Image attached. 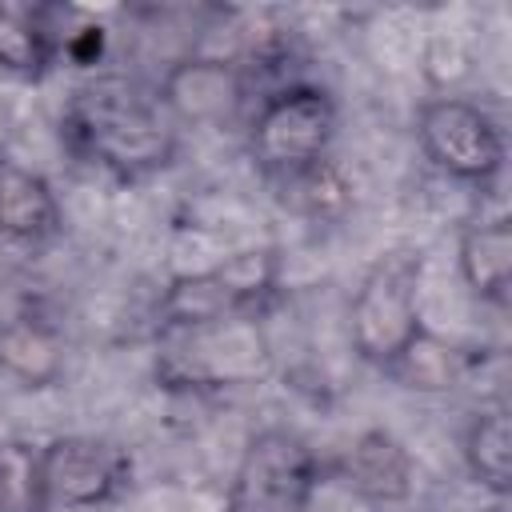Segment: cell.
Returning <instances> with one entry per match:
<instances>
[{"label":"cell","instance_id":"cell-1","mask_svg":"<svg viewBox=\"0 0 512 512\" xmlns=\"http://www.w3.org/2000/svg\"><path fill=\"white\" fill-rule=\"evenodd\" d=\"M72 156L136 180L164 168L176 156V124L160 92L128 76H92L72 92L60 116Z\"/></svg>","mask_w":512,"mask_h":512},{"label":"cell","instance_id":"cell-2","mask_svg":"<svg viewBox=\"0 0 512 512\" xmlns=\"http://www.w3.org/2000/svg\"><path fill=\"white\" fill-rule=\"evenodd\" d=\"M424 256L412 248L384 252L352 296V348L376 368H396L428 332L420 316Z\"/></svg>","mask_w":512,"mask_h":512},{"label":"cell","instance_id":"cell-3","mask_svg":"<svg viewBox=\"0 0 512 512\" xmlns=\"http://www.w3.org/2000/svg\"><path fill=\"white\" fill-rule=\"evenodd\" d=\"M272 348L260 316H228L160 332L156 376L168 388H232L268 372Z\"/></svg>","mask_w":512,"mask_h":512},{"label":"cell","instance_id":"cell-4","mask_svg":"<svg viewBox=\"0 0 512 512\" xmlns=\"http://www.w3.org/2000/svg\"><path fill=\"white\" fill-rule=\"evenodd\" d=\"M280 292V252L276 248H244L224 256L220 264L204 272L176 276L160 304V332L164 328H188L228 316H264V308Z\"/></svg>","mask_w":512,"mask_h":512},{"label":"cell","instance_id":"cell-5","mask_svg":"<svg viewBox=\"0 0 512 512\" xmlns=\"http://www.w3.org/2000/svg\"><path fill=\"white\" fill-rule=\"evenodd\" d=\"M336 132V104L324 88L316 84H288L272 96L252 116L248 128V148L260 172L276 180H296L324 164V152Z\"/></svg>","mask_w":512,"mask_h":512},{"label":"cell","instance_id":"cell-6","mask_svg":"<svg viewBox=\"0 0 512 512\" xmlns=\"http://www.w3.org/2000/svg\"><path fill=\"white\" fill-rule=\"evenodd\" d=\"M316 484L320 464L312 448L288 428H264L232 472L228 512H308Z\"/></svg>","mask_w":512,"mask_h":512},{"label":"cell","instance_id":"cell-7","mask_svg":"<svg viewBox=\"0 0 512 512\" xmlns=\"http://www.w3.org/2000/svg\"><path fill=\"white\" fill-rule=\"evenodd\" d=\"M416 136L436 168L468 184H488L504 164V136L496 120L460 96L428 100L416 116Z\"/></svg>","mask_w":512,"mask_h":512},{"label":"cell","instance_id":"cell-8","mask_svg":"<svg viewBox=\"0 0 512 512\" xmlns=\"http://www.w3.org/2000/svg\"><path fill=\"white\" fill-rule=\"evenodd\" d=\"M132 476L124 448L100 436H56L40 448V496L48 508L108 504Z\"/></svg>","mask_w":512,"mask_h":512},{"label":"cell","instance_id":"cell-9","mask_svg":"<svg viewBox=\"0 0 512 512\" xmlns=\"http://www.w3.org/2000/svg\"><path fill=\"white\" fill-rule=\"evenodd\" d=\"M344 480L372 504H396L412 492V456L388 428H368L344 456Z\"/></svg>","mask_w":512,"mask_h":512},{"label":"cell","instance_id":"cell-10","mask_svg":"<svg viewBox=\"0 0 512 512\" xmlns=\"http://www.w3.org/2000/svg\"><path fill=\"white\" fill-rule=\"evenodd\" d=\"M60 232L56 192L40 172L0 160V236L20 244H44Z\"/></svg>","mask_w":512,"mask_h":512},{"label":"cell","instance_id":"cell-11","mask_svg":"<svg viewBox=\"0 0 512 512\" xmlns=\"http://www.w3.org/2000/svg\"><path fill=\"white\" fill-rule=\"evenodd\" d=\"M160 100L188 120H224L240 104V76L224 60H184L168 72Z\"/></svg>","mask_w":512,"mask_h":512},{"label":"cell","instance_id":"cell-12","mask_svg":"<svg viewBox=\"0 0 512 512\" xmlns=\"http://www.w3.org/2000/svg\"><path fill=\"white\" fill-rule=\"evenodd\" d=\"M460 276L480 300H488V304L508 300V288H512V224H508V216L480 220V224L464 228Z\"/></svg>","mask_w":512,"mask_h":512},{"label":"cell","instance_id":"cell-13","mask_svg":"<svg viewBox=\"0 0 512 512\" xmlns=\"http://www.w3.org/2000/svg\"><path fill=\"white\" fill-rule=\"evenodd\" d=\"M0 368L28 388H48L64 372V344L56 328L36 316H16L0 324Z\"/></svg>","mask_w":512,"mask_h":512},{"label":"cell","instance_id":"cell-14","mask_svg":"<svg viewBox=\"0 0 512 512\" xmlns=\"http://www.w3.org/2000/svg\"><path fill=\"white\" fill-rule=\"evenodd\" d=\"M56 8L0 4V68L20 76H40L60 44V28H52Z\"/></svg>","mask_w":512,"mask_h":512},{"label":"cell","instance_id":"cell-15","mask_svg":"<svg viewBox=\"0 0 512 512\" xmlns=\"http://www.w3.org/2000/svg\"><path fill=\"white\" fill-rule=\"evenodd\" d=\"M464 460L476 484L504 496L512 488V424L504 408L480 412L464 432Z\"/></svg>","mask_w":512,"mask_h":512},{"label":"cell","instance_id":"cell-16","mask_svg":"<svg viewBox=\"0 0 512 512\" xmlns=\"http://www.w3.org/2000/svg\"><path fill=\"white\" fill-rule=\"evenodd\" d=\"M0 512H44L40 448L20 440L0 444Z\"/></svg>","mask_w":512,"mask_h":512}]
</instances>
